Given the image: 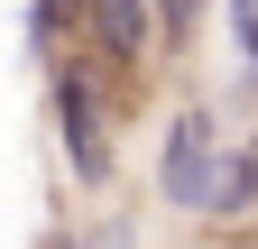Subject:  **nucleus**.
Wrapping results in <instances>:
<instances>
[{"label":"nucleus","instance_id":"f257e3e1","mask_svg":"<svg viewBox=\"0 0 258 249\" xmlns=\"http://www.w3.org/2000/svg\"><path fill=\"white\" fill-rule=\"evenodd\" d=\"M102 55L74 46L55 65V130H64V166H74V184H102L111 175V111H102Z\"/></svg>","mask_w":258,"mask_h":249},{"label":"nucleus","instance_id":"f03ea898","mask_svg":"<svg viewBox=\"0 0 258 249\" xmlns=\"http://www.w3.org/2000/svg\"><path fill=\"white\" fill-rule=\"evenodd\" d=\"M221 120L203 111V102H184L175 120H166V148H157V194H166L175 212H212V175H221Z\"/></svg>","mask_w":258,"mask_h":249},{"label":"nucleus","instance_id":"7ed1b4c3","mask_svg":"<svg viewBox=\"0 0 258 249\" xmlns=\"http://www.w3.org/2000/svg\"><path fill=\"white\" fill-rule=\"evenodd\" d=\"M157 37H166V19H157V0H83V46L102 55L111 74H139Z\"/></svg>","mask_w":258,"mask_h":249},{"label":"nucleus","instance_id":"20e7f679","mask_svg":"<svg viewBox=\"0 0 258 249\" xmlns=\"http://www.w3.org/2000/svg\"><path fill=\"white\" fill-rule=\"evenodd\" d=\"M249 212H258V139L221 157V175H212V212H203V222H249Z\"/></svg>","mask_w":258,"mask_h":249},{"label":"nucleus","instance_id":"39448f33","mask_svg":"<svg viewBox=\"0 0 258 249\" xmlns=\"http://www.w3.org/2000/svg\"><path fill=\"white\" fill-rule=\"evenodd\" d=\"M221 19H231V55L258 74V0H221Z\"/></svg>","mask_w":258,"mask_h":249},{"label":"nucleus","instance_id":"423d86ee","mask_svg":"<svg viewBox=\"0 0 258 249\" xmlns=\"http://www.w3.org/2000/svg\"><path fill=\"white\" fill-rule=\"evenodd\" d=\"M157 19H166V37H194V19H203V0H157Z\"/></svg>","mask_w":258,"mask_h":249}]
</instances>
